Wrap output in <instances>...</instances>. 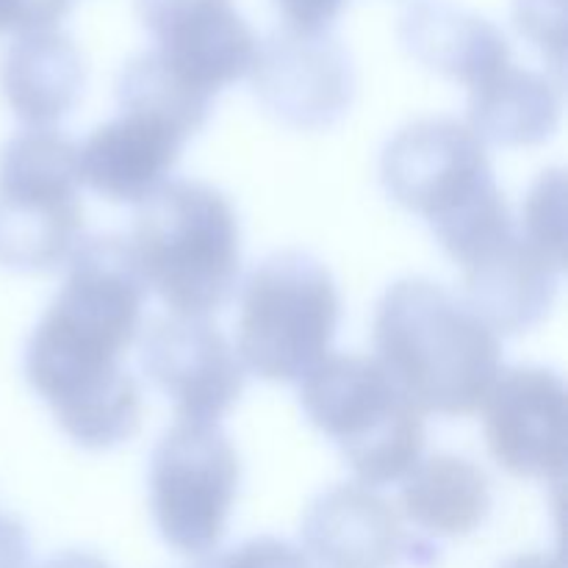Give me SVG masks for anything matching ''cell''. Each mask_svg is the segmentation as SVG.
<instances>
[{
	"label": "cell",
	"mask_w": 568,
	"mask_h": 568,
	"mask_svg": "<svg viewBox=\"0 0 568 568\" xmlns=\"http://www.w3.org/2000/svg\"><path fill=\"white\" fill-rule=\"evenodd\" d=\"M128 244L172 316L205 320L236 294L242 227L231 200L209 183L166 181L139 203Z\"/></svg>",
	"instance_id": "obj_4"
},
{
	"label": "cell",
	"mask_w": 568,
	"mask_h": 568,
	"mask_svg": "<svg viewBox=\"0 0 568 568\" xmlns=\"http://www.w3.org/2000/svg\"><path fill=\"white\" fill-rule=\"evenodd\" d=\"M564 266L555 264L519 227L464 264V303L494 333H527L547 320Z\"/></svg>",
	"instance_id": "obj_13"
},
{
	"label": "cell",
	"mask_w": 568,
	"mask_h": 568,
	"mask_svg": "<svg viewBox=\"0 0 568 568\" xmlns=\"http://www.w3.org/2000/svg\"><path fill=\"white\" fill-rule=\"evenodd\" d=\"M67 261L64 286L28 338L26 377L78 447L114 449L142 425L122 355L142 331L148 283L125 239H89Z\"/></svg>",
	"instance_id": "obj_1"
},
{
	"label": "cell",
	"mask_w": 568,
	"mask_h": 568,
	"mask_svg": "<svg viewBox=\"0 0 568 568\" xmlns=\"http://www.w3.org/2000/svg\"><path fill=\"white\" fill-rule=\"evenodd\" d=\"M403 514L436 538H464L480 530L491 514L486 471L460 455H433L403 477Z\"/></svg>",
	"instance_id": "obj_19"
},
{
	"label": "cell",
	"mask_w": 568,
	"mask_h": 568,
	"mask_svg": "<svg viewBox=\"0 0 568 568\" xmlns=\"http://www.w3.org/2000/svg\"><path fill=\"white\" fill-rule=\"evenodd\" d=\"M300 405L361 486L403 480L422 460L425 414L377 358L327 355L300 381Z\"/></svg>",
	"instance_id": "obj_5"
},
{
	"label": "cell",
	"mask_w": 568,
	"mask_h": 568,
	"mask_svg": "<svg viewBox=\"0 0 568 568\" xmlns=\"http://www.w3.org/2000/svg\"><path fill=\"white\" fill-rule=\"evenodd\" d=\"M286 28L303 33H325L342 14L347 0H275Z\"/></svg>",
	"instance_id": "obj_25"
},
{
	"label": "cell",
	"mask_w": 568,
	"mask_h": 568,
	"mask_svg": "<svg viewBox=\"0 0 568 568\" xmlns=\"http://www.w3.org/2000/svg\"><path fill=\"white\" fill-rule=\"evenodd\" d=\"M28 564H31V547H28L26 527L0 514V568H28Z\"/></svg>",
	"instance_id": "obj_26"
},
{
	"label": "cell",
	"mask_w": 568,
	"mask_h": 568,
	"mask_svg": "<svg viewBox=\"0 0 568 568\" xmlns=\"http://www.w3.org/2000/svg\"><path fill=\"white\" fill-rule=\"evenodd\" d=\"M253 92L277 122L297 131H322L342 120L355 98V67L331 33L283 28L258 42Z\"/></svg>",
	"instance_id": "obj_9"
},
{
	"label": "cell",
	"mask_w": 568,
	"mask_h": 568,
	"mask_svg": "<svg viewBox=\"0 0 568 568\" xmlns=\"http://www.w3.org/2000/svg\"><path fill=\"white\" fill-rule=\"evenodd\" d=\"M375 349L422 414H475L503 372L497 333L427 277L388 286L375 311Z\"/></svg>",
	"instance_id": "obj_2"
},
{
	"label": "cell",
	"mask_w": 568,
	"mask_h": 568,
	"mask_svg": "<svg viewBox=\"0 0 568 568\" xmlns=\"http://www.w3.org/2000/svg\"><path fill=\"white\" fill-rule=\"evenodd\" d=\"M136 11L155 53L211 98L253 70L258 39L233 0H136Z\"/></svg>",
	"instance_id": "obj_12"
},
{
	"label": "cell",
	"mask_w": 568,
	"mask_h": 568,
	"mask_svg": "<svg viewBox=\"0 0 568 568\" xmlns=\"http://www.w3.org/2000/svg\"><path fill=\"white\" fill-rule=\"evenodd\" d=\"M78 144L28 128L0 150V266L50 272L78 247L83 227Z\"/></svg>",
	"instance_id": "obj_7"
},
{
	"label": "cell",
	"mask_w": 568,
	"mask_h": 568,
	"mask_svg": "<svg viewBox=\"0 0 568 568\" xmlns=\"http://www.w3.org/2000/svg\"><path fill=\"white\" fill-rule=\"evenodd\" d=\"M503 568H564L558 555H544V552H530L519 555V558L508 560Z\"/></svg>",
	"instance_id": "obj_28"
},
{
	"label": "cell",
	"mask_w": 568,
	"mask_h": 568,
	"mask_svg": "<svg viewBox=\"0 0 568 568\" xmlns=\"http://www.w3.org/2000/svg\"><path fill=\"white\" fill-rule=\"evenodd\" d=\"M514 22L521 37L564 72L566 0H514Z\"/></svg>",
	"instance_id": "obj_22"
},
{
	"label": "cell",
	"mask_w": 568,
	"mask_h": 568,
	"mask_svg": "<svg viewBox=\"0 0 568 568\" xmlns=\"http://www.w3.org/2000/svg\"><path fill=\"white\" fill-rule=\"evenodd\" d=\"M560 89L536 70L508 64L469 89V131L483 144L532 148L558 131Z\"/></svg>",
	"instance_id": "obj_18"
},
{
	"label": "cell",
	"mask_w": 568,
	"mask_h": 568,
	"mask_svg": "<svg viewBox=\"0 0 568 568\" xmlns=\"http://www.w3.org/2000/svg\"><path fill=\"white\" fill-rule=\"evenodd\" d=\"M186 142V133L159 116L120 111L78 148L81 183L111 203L139 205L164 186Z\"/></svg>",
	"instance_id": "obj_14"
},
{
	"label": "cell",
	"mask_w": 568,
	"mask_h": 568,
	"mask_svg": "<svg viewBox=\"0 0 568 568\" xmlns=\"http://www.w3.org/2000/svg\"><path fill=\"white\" fill-rule=\"evenodd\" d=\"M303 544L322 568H394L410 549L397 508L361 483L327 488L308 505Z\"/></svg>",
	"instance_id": "obj_15"
},
{
	"label": "cell",
	"mask_w": 568,
	"mask_h": 568,
	"mask_svg": "<svg viewBox=\"0 0 568 568\" xmlns=\"http://www.w3.org/2000/svg\"><path fill=\"white\" fill-rule=\"evenodd\" d=\"M521 233L541 253L566 270V178L564 172H544L530 189L521 209Z\"/></svg>",
	"instance_id": "obj_21"
},
{
	"label": "cell",
	"mask_w": 568,
	"mask_h": 568,
	"mask_svg": "<svg viewBox=\"0 0 568 568\" xmlns=\"http://www.w3.org/2000/svg\"><path fill=\"white\" fill-rule=\"evenodd\" d=\"M39 568H109V564L92 552H61Z\"/></svg>",
	"instance_id": "obj_27"
},
{
	"label": "cell",
	"mask_w": 568,
	"mask_h": 568,
	"mask_svg": "<svg viewBox=\"0 0 568 568\" xmlns=\"http://www.w3.org/2000/svg\"><path fill=\"white\" fill-rule=\"evenodd\" d=\"M142 369L183 422H216L244 392L236 347L205 320L164 316L142 338Z\"/></svg>",
	"instance_id": "obj_10"
},
{
	"label": "cell",
	"mask_w": 568,
	"mask_h": 568,
	"mask_svg": "<svg viewBox=\"0 0 568 568\" xmlns=\"http://www.w3.org/2000/svg\"><path fill=\"white\" fill-rule=\"evenodd\" d=\"M120 111H144L170 122L189 139L209 122L214 98L178 75L155 50L136 55L125 64L116 81Z\"/></svg>",
	"instance_id": "obj_20"
},
{
	"label": "cell",
	"mask_w": 568,
	"mask_h": 568,
	"mask_svg": "<svg viewBox=\"0 0 568 568\" xmlns=\"http://www.w3.org/2000/svg\"><path fill=\"white\" fill-rule=\"evenodd\" d=\"M483 416L488 449L505 471L527 480H564L568 399L555 372L541 366L499 372Z\"/></svg>",
	"instance_id": "obj_11"
},
{
	"label": "cell",
	"mask_w": 568,
	"mask_h": 568,
	"mask_svg": "<svg viewBox=\"0 0 568 568\" xmlns=\"http://www.w3.org/2000/svg\"><path fill=\"white\" fill-rule=\"evenodd\" d=\"M70 9L72 0H0V33L55 31Z\"/></svg>",
	"instance_id": "obj_24"
},
{
	"label": "cell",
	"mask_w": 568,
	"mask_h": 568,
	"mask_svg": "<svg viewBox=\"0 0 568 568\" xmlns=\"http://www.w3.org/2000/svg\"><path fill=\"white\" fill-rule=\"evenodd\" d=\"M399 42L427 70L466 87L510 64L505 33L486 17L447 0H416L399 17Z\"/></svg>",
	"instance_id": "obj_16"
},
{
	"label": "cell",
	"mask_w": 568,
	"mask_h": 568,
	"mask_svg": "<svg viewBox=\"0 0 568 568\" xmlns=\"http://www.w3.org/2000/svg\"><path fill=\"white\" fill-rule=\"evenodd\" d=\"M194 568H311V560L281 538H253L222 555H209Z\"/></svg>",
	"instance_id": "obj_23"
},
{
	"label": "cell",
	"mask_w": 568,
	"mask_h": 568,
	"mask_svg": "<svg viewBox=\"0 0 568 568\" xmlns=\"http://www.w3.org/2000/svg\"><path fill=\"white\" fill-rule=\"evenodd\" d=\"M342 297L331 270L300 250L270 255L250 272L239 303V358L270 383H300L331 355Z\"/></svg>",
	"instance_id": "obj_6"
},
{
	"label": "cell",
	"mask_w": 568,
	"mask_h": 568,
	"mask_svg": "<svg viewBox=\"0 0 568 568\" xmlns=\"http://www.w3.org/2000/svg\"><path fill=\"white\" fill-rule=\"evenodd\" d=\"M87 64L67 33L39 31L17 37L0 61V92L11 114L28 128L64 120L83 94Z\"/></svg>",
	"instance_id": "obj_17"
},
{
	"label": "cell",
	"mask_w": 568,
	"mask_h": 568,
	"mask_svg": "<svg viewBox=\"0 0 568 568\" xmlns=\"http://www.w3.org/2000/svg\"><path fill=\"white\" fill-rule=\"evenodd\" d=\"M242 483V460L211 422H178L150 458V508L166 547L209 558L225 538Z\"/></svg>",
	"instance_id": "obj_8"
},
{
	"label": "cell",
	"mask_w": 568,
	"mask_h": 568,
	"mask_svg": "<svg viewBox=\"0 0 568 568\" xmlns=\"http://www.w3.org/2000/svg\"><path fill=\"white\" fill-rule=\"evenodd\" d=\"M381 181L460 266L514 227L486 144L458 120H416L394 133L381 155Z\"/></svg>",
	"instance_id": "obj_3"
}]
</instances>
